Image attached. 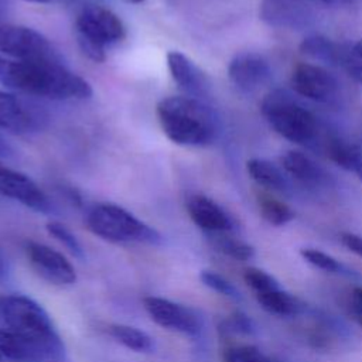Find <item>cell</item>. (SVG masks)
Returning a JSON list of instances; mask_svg holds the SVG:
<instances>
[{"instance_id": "obj_4", "label": "cell", "mask_w": 362, "mask_h": 362, "mask_svg": "<svg viewBox=\"0 0 362 362\" xmlns=\"http://www.w3.org/2000/svg\"><path fill=\"white\" fill-rule=\"evenodd\" d=\"M260 110L270 127L291 143L308 144L317 134L315 116L283 90L266 95Z\"/></svg>"}, {"instance_id": "obj_11", "label": "cell", "mask_w": 362, "mask_h": 362, "mask_svg": "<svg viewBox=\"0 0 362 362\" xmlns=\"http://www.w3.org/2000/svg\"><path fill=\"white\" fill-rule=\"evenodd\" d=\"M27 256L40 277L57 286H69L76 281V273L69 260L55 249L38 243L28 242Z\"/></svg>"}, {"instance_id": "obj_14", "label": "cell", "mask_w": 362, "mask_h": 362, "mask_svg": "<svg viewBox=\"0 0 362 362\" xmlns=\"http://www.w3.org/2000/svg\"><path fill=\"white\" fill-rule=\"evenodd\" d=\"M42 115L27 100L0 90V129L13 134H24L40 127Z\"/></svg>"}, {"instance_id": "obj_7", "label": "cell", "mask_w": 362, "mask_h": 362, "mask_svg": "<svg viewBox=\"0 0 362 362\" xmlns=\"http://www.w3.org/2000/svg\"><path fill=\"white\" fill-rule=\"evenodd\" d=\"M0 52L13 59H58L49 41L38 31L0 23Z\"/></svg>"}, {"instance_id": "obj_15", "label": "cell", "mask_w": 362, "mask_h": 362, "mask_svg": "<svg viewBox=\"0 0 362 362\" xmlns=\"http://www.w3.org/2000/svg\"><path fill=\"white\" fill-rule=\"evenodd\" d=\"M228 76L235 86L250 92L270 78V65L257 52H240L230 59Z\"/></svg>"}, {"instance_id": "obj_2", "label": "cell", "mask_w": 362, "mask_h": 362, "mask_svg": "<svg viewBox=\"0 0 362 362\" xmlns=\"http://www.w3.org/2000/svg\"><path fill=\"white\" fill-rule=\"evenodd\" d=\"M157 117L163 133L175 144L201 147L216 133L212 110L194 96H168L158 102Z\"/></svg>"}, {"instance_id": "obj_19", "label": "cell", "mask_w": 362, "mask_h": 362, "mask_svg": "<svg viewBox=\"0 0 362 362\" xmlns=\"http://www.w3.org/2000/svg\"><path fill=\"white\" fill-rule=\"evenodd\" d=\"M281 165L287 174L307 187H317L325 181L324 170L301 151L290 150L281 157Z\"/></svg>"}, {"instance_id": "obj_36", "label": "cell", "mask_w": 362, "mask_h": 362, "mask_svg": "<svg viewBox=\"0 0 362 362\" xmlns=\"http://www.w3.org/2000/svg\"><path fill=\"white\" fill-rule=\"evenodd\" d=\"M313 1L324 3V4H349V3H354L356 0H313Z\"/></svg>"}, {"instance_id": "obj_40", "label": "cell", "mask_w": 362, "mask_h": 362, "mask_svg": "<svg viewBox=\"0 0 362 362\" xmlns=\"http://www.w3.org/2000/svg\"><path fill=\"white\" fill-rule=\"evenodd\" d=\"M355 173H356V174H358V177L362 180V163L359 164V167L356 168V171H355Z\"/></svg>"}, {"instance_id": "obj_3", "label": "cell", "mask_w": 362, "mask_h": 362, "mask_svg": "<svg viewBox=\"0 0 362 362\" xmlns=\"http://www.w3.org/2000/svg\"><path fill=\"white\" fill-rule=\"evenodd\" d=\"M75 35L81 51L93 62L106 59V48L126 38L122 18L102 4H86L75 21Z\"/></svg>"}, {"instance_id": "obj_9", "label": "cell", "mask_w": 362, "mask_h": 362, "mask_svg": "<svg viewBox=\"0 0 362 362\" xmlns=\"http://www.w3.org/2000/svg\"><path fill=\"white\" fill-rule=\"evenodd\" d=\"M143 307L161 328L185 335H197L201 331L199 317L189 307L154 296L144 297Z\"/></svg>"}, {"instance_id": "obj_20", "label": "cell", "mask_w": 362, "mask_h": 362, "mask_svg": "<svg viewBox=\"0 0 362 362\" xmlns=\"http://www.w3.org/2000/svg\"><path fill=\"white\" fill-rule=\"evenodd\" d=\"M256 300L263 310L280 317H294L305 310V304L300 298L280 288L257 293Z\"/></svg>"}, {"instance_id": "obj_5", "label": "cell", "mask_w": 362, "mask_h": 362, "mask_svg": "<svg viewBox=\"0 0 362 362\" xmlns=\"http://www.w3.org/2000/svg\"><path fill=\"white\" fill-rule=\"evenodd\" d=\"M88 229L109 242H140V243H158L160 233L140 221L127 209L116 204H98L86 216Z\"/></svg>"}, {"instance_id": "obj_34", "label": "cell", "mask_w": 362, "mask_h": 362, "mask_svg": "<svg viewBox=\"0 0 362 362\" xmlns=\"http://www.w3.org/2000/svg\"><path fill=\"white\" fill-rule=\"evenodd\" d=\"M352 52H354V55L359 59V61H362V38L361 40H358L354 45H352Z\"/></svg>"}, {"instance_id": "obj_22", "label": "cell", "mask_w": 362, "mask_h": 362, "mask_svg": "<svg viewBox=\"0 0 362 362\" xmlns=\"http://www.w3.org/2000/svg\"><path fill=\"white\" fill-rule=\"evenodd\" d=\"M107 332L123 346L134 352H150L154 348L153 338L147 332L134 327L126 324H110L107 327Z\"/></svg>"}, {"instance_id": "obj_10", "label": "cell", "mask_w": 362, "mask_h": 362, "mask_svg": "<svg viewBox=\"0 0 362 362\" xmlns=\"http://www.w3.org/2000/svg\"><path fill=\"white\" fill-rule=\"evenodd\" d=\"M293 89L314 102H331L338 92V82L325 68L308 62L297 64L291 72Z\"/></svg>"}, {"instance_id": "obj_30", "label": "cell", "mask_w": 362, "mask_h": 362, "mask_svg": "<svg viewBox=\"0 0 362 362\" xmlns=\"http://www.w3.org/2000/svg\"><path fill=\"white\" fill-rule=\"evenodd\" d=\"M199 279L206 287L212 288L214 291H216L222 296H226V297H229L232 300H236V301L242 298L239 290L229 280H226L223 276H221L216 272L202 270L201 274H199Z\"/></svg>"}, {"instance_id": "obj_39", "label": "cell", "mask_w": 362, "mask_h": 362, "mask_svg": "<svg viewBox=\"0 0 362 362\" xmlns=\"http://www.w3.org/2000/svg\"><path fill=\"white\" fill-rule=\"evenodd\" d=\"M3 273H4V257H3V253L0 250V277L3 276Z\"/></svg>"}, {"instance_id": "obj_12", "label": "cell", "mask_w": 362, "mask_h": 362, "mask_svg": "<svg viewBox=\"0 0 362 362\" xmlns=\"http://www.w3.org/2000/svg\"><path fill=\"white\" fill-rule=\"evenodd\" d=\"M0 195L18 201L37 212L51 211L48 197L28 175L3 165H0Z\"/></svg>"}, {"instance_id": "obj_17", "label": "cell", "mask_w": 362, "mask_h": 362, "mask_svg": "<svg viewBox=\"0 0 362 362\" xmlns=\"http://www.w3.org/2000/svg\"><path fill=\"white\" fill-rule=\"evenodd\" d=\"M167 66L174 82L185 92L198 96L208 88L205 74L182 52L170 51L167 54Z\"/></svg>"}, {"instance_id": "obj_38", "label": "cell", "mask_w": 362, "mask_h": 362, "mask_svg": "<svg viewBox=\"0 0 362 362\" xmlns=\"http://www.w3.org/2000/svg\"><path fill=\"white\" fill-rule=\"evenodd\" d=\"M28 3H37V4H48V3H54L55 0H24Z\"/></svg>"}, {"instance_id": "obj_8", "label": "cell", "mask_w": 362, "mask_h": 362, "mask_svg": "<svg viewBox=\"0 0 362 362\" xmlns=\"http://www.w3.org/2000/svg\"><path fill=\"white\" fill-rule=\"evenodd\" d=\"M298 49L310 58L341 68L355 82L362 83V61L354 55L351 48H345L324 35L314 34L305 37Z\"/></svg>"}, {"instance_id": "obj_13", "label": "cell", "mask_w": 362, "mask_h": 362, "mask_svg": "<svg viewBox=\"0 0 362 362\" xmlns=\"http://www.w3.org/2000/svg\"><path fill=\"white\" fill-rule=\"evenodd\" d=\"M0 352L14 362H58L64 352L27 338L10 328L0 329Z\"/></svg>"}, {"instance_id": "obj_26", "label": "cell", "mask_w": 362, "mask_h": 362, "mask_svg": "<svg viewBox=\"0 0 362 362\" xmlns=\"http://www.w3.org/2000/svg\"><path fill=\"white\" fill-rule=\"evenodd\" d=\"M300 255L303 256V259L307 263L313 264L317 269H321V270L329 272V273L349 274V270L341 262H338L335 257L327 255L322 250L313 249V247H304V249L300 250Z\"/></svg>"}, {"instance_id": "obj_42", "label": "cell", "mask_w": 362, "mask_h": 362, "mask_svg": "<svg viewBox=\"0 0 362 362\" xmlns=\"http://www.w3.org/2000/svg\"><path fill=\"white\" fill-rule=\"evenodd\" d=\"M1 358H3V355H1V352H0V362H1Z\"/></svg>"}, {"instance_id": "obj_35", "label": "cell", "mask_w": 362, "mask_h": 362, "mask_svg": "<svg viewBox=\"0 0 362 362\" xmlns=\"http://www.w3.org/2000/svg\"><path fill=\"white\" fill-rule=\"evenodd\" d=\"M10 146L8 143L4 140V137L0 134V156H8L10 154Z\"/></svg>"}, {"instance_id": "obj_37", "label": "cell", "mask_w": 362, "mask_h": 362, "mask_svg": "<svg viewBox=\"0 0 362 362\" xmlns=\"http://www.w3.org/2000/svg\"><path fill=\"white\" fill-rule=\"evenodd\" d=\"M351 311H352L354 320L362 327V311H358V310H351Z\"/></svg>"}, {"instance_id": "obj_27", "label": "cell", "mask_w": 362, "mask_h": 362, "mask_svg": "<svg viewBox=\"0 0 362 362\" xmlns=\"http://www.w3.org/2000/svg\"><path fill=\"white\" fill-rule=\"evenodd\" d=\"M223 362H273L266 354L253 345L230 346L223 351Z\"/></svg>"}, {"instance_id": "obj_29", "label": "cell", "mask_w": 362, "mask_h": 362, "mask_svg": "<svg viewBox=\"0 0 362 362\" xmlns=\"http://www.w3.org/2000/svg\"><path fill=\"white\" fill-rule=\"evenodd\" d=\"M243 280L252 290L256 291V294L280 288L279 281L272 274H269L264 270L257 269V267L245 269Z\"/></svg>"}, {"instance_id": "obj_28", "label": "cell", "mask_w": 362, "mask_h": 362, "mask_svg": "<svg viewBox=\"0 0 362 362\" xmlns=\"http://www.w3.org/2000/svg\"><path fill=\"white\" fill-rule=\"evenodd\" d=\"M47 230L48 233L55 238L59 243H62L74 256L76 257H83V249L76 236L61 222L58 221H51L47 223Z\"/></svg>"}, {"instance_id": "obj_23", "label": "cell", "mask_w": 362, "mask_h": 362, "mask_svg": "<svg viewBox=\"0 0 362 362\" xmlns=\"http://www.w3.org/2000/svg\"><path fill=\"white\" fill-rule=\"evenodd\" d=\"M257 205L262 218L273 226H283L294 219L293 209L286 202L270 194H257Z\"/></svg>"}, {"instance_id": "obj_33", "label": "cell", "mask_w": 362, "mask_h": 362, "mask_svg": "<svg viewBox=\"0 0 362 362\" xmlns=\"http://www.w3.org/2000/svg\"><path fill=\"white\" fill-rule=\"evenodd\" d=\"M351 310L362 311V287H355L352 290V307Z\"/></svg>"}, {"instance_id": "obj_24", "label": "cell", "mask_w": 362, "mask_h": 362, "mask_svg": "<svg viewBox=\"0 0 362 362\" xmlns=\"http://www.w3.org/2000/svg\"><path fill=\"white\" fill-rule=\"evenodd\" d=\"M327 156L331 161L348 171H356L362 163L359 148L341 139H329L327 143Z\"/></svg>"}, {"instance_id": "obj_21", "label": "cell", "mask_w": 362, "mask_h": 362, "mask_svg": "<svg viewBox=\"0 0 362 362\" xmlns=\"http://www.w3.org/2000/svg\"><path fill=\"white\" fill-rule=\"evenodd\" d=\"M246 170L250 178L260 187L272 191L286 192L288 189L287 180L281 170L269 160L250 158L246 163Z\"/></svg>"}, {"instance_id": "obj_1", "label": "cell", "mask_w": 362, "mask_h": 362, "mask_svg": "<svg viewBox=\"0 0 362 362\" xmlns=\"http://www.w3.org/2000/svg\"><path fill=\"white\" fill-rule=\"evenodd\" d=\"M0 83L27 95L55 100L88 99L90 83L58 59H13L0 57Z\"/></svg>"}, {"instance_id": "obj_41", "label": "cell", "mask_w": 362, "mask_h": 362, "mask_svg": "<svg viewBox=\"0 0 362 362\" xmlns=\"http://www.w3.org/2000/svg\"><path fill=\"white\" fill-rule=\"evenodd\" d=\"M126 1H130V3H136V4H139V3H143L144 0H126Z\"/></svg>"}, {"instance_id": "obj_6", "label": "cell", "mask_w": 362, "mask_h": 362, "mask_svg": "<svg viewBox=\"0 0 362 362\" xmlns=\"http://www.w3.org/2000/svg\"><path fill=\"white\" fill-rule=\"evenodd\" d=\"M0 314L10 329L64 352V344L47 311L33 298L8 294L0 298Z\"/></svg>"}, {"instance_id": "obj_16", "label": "cell", "mask_w": 362, "mask_h": 362, "mask_svg": "<svg viewBox=\"0 0 362 362\" xmlns=\"http://www.w3.org/2000/svg\"><path fill=\"white\" fill-rule=\"evenodd\" d=\"M187 212L192 222L208 233L229 232L233 228L230 216L206 195H191L187 201Z\"/></svg>"}, {"instance_id": "obj_32", "label": "cell", "mask_w": 362, "mask_h": 362, "mask_svg": "<svg viewBox=\"0 0 362 362\" xmlns=\"http://www.w3.org/2000/svg\"><path fill=\"white\" fill-rule=\"evenodd\" d=\"M339 239L348 250H351L355 255L362 257V236H359L356 233H351V232H344V233H341Z\"/></svg>"}, {"instance_id": "obj_18", "label": "cell", "mask_w": 362, "mask_h": 362, "mask_svg": "<svg viewBox=\"0 0 362 362\" xmlns=\"http://www.w3.org/2000/svg\"><path fill=\"white\" fill-rule=\"evenodd\" d=\"M260 18L279 28H298L305 24L307 13L294 0H262Z\"/></svg>"}, {"instance_id": "obj_25", "label": "cell", "mask_w": 362, "mask_h": 362, "mask_svg": "<svg viewBox=\"0 0 362 362\" xmlns=\"http://www.w3.org/2000/svg\"><path fill=\"white\" fill-rule=\"evenodd\" d=\"M209 235H211V240H212L214 246L221 253H223L235 260L245 262L255 256V249L249 243H246L235 236L228 235V232L209 233Z\"/></svg>"}, {"instance_id": "obj_31", "label": "cell", "mask_w": 362, "mask_h": 362, "mask_svg": "<svg viewBox=\"0 0 362 362\" xmlns=\"http://www.w3.org/2000/svg\"><path fill=\"white\" fill-rule=\"evenodd\" d=\"M219 329L225 334H253L256 327L246 314L236 311L222 321Z\"/></svg>"}]
</instances>
